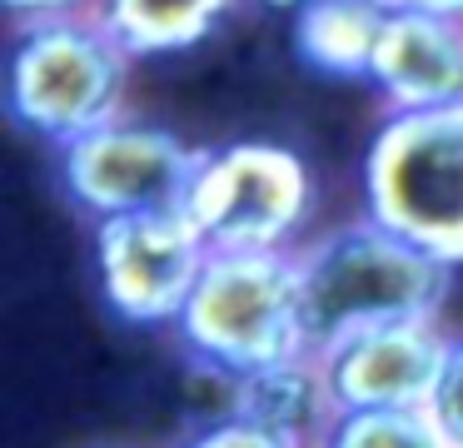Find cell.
Returning a JSON list of instances; mask_svg holds the SVG:
<instances>
[{
    "mask_svg": "<svg viewBox=\"0 0 463 448\" xmlns=\"http://www.w3.org/2000/svg\"><path fill=\"white\" fill-rule=\"evenodd\" d=\"M175 338L194 364L234 378L314 354L299 249H210L190 304L175 319Z\"/></svg>",
    "mask_w": 463,
    "mask_h": 448,
    "instance_id": "obj_1",
    "label": "cell"
},
{
    "mask_svg": "<svg viewBox=\"0 0 463 448\" xmlns=\"http://www.w3.org/2000/svg\"><path fill=\"white\" fill-rule=\"evenodd\" d=\"M130 60L95 10L15 20L5 110L21 129L61 149L125 115Z\"/></svg>",
    "mask_w": 463,
    "mask_h": 448,
    "instance_id": "obj_2",
    "label": "cell"
},
{
    "mask_svg": "<svg viewBox=\"0 0 463 448\" xmlns=\"http://www.w3.org/2000/svg\"><path fill=\"white\" fill-rule=\"evenodd\" d=\"M299 269L304 294H309L314 348L349 329L393 324V319H439L453 289V264L409 244L373 214H359L309 239L299 249Z\"/></svg>",
    "mask_w": 463,
    "mask_h": 448,
    "instance_id": "obj_3",
    "label": "cell"
},
{
    "mask_svg": "<svg viewBox=\"0 0 463 448\" xmlns=\"http://www.w3.org/2000/svg\"><path fill=\"white\" fill-rule=\"evenodd\" d=\"M364 214L463 264V105L383 115L364 149Z\"/></svg>",
    "mask_w": 463,
    "mask_h": 448,
    "instance_id": "obj_4",
    "label": "cell"
},
{
    "mask_svg": "<svg viewBox=\"0 0 463 448\" xmlns=\"http://www.w3.org/2000/svg\"><path fill=\"white\" fill-rule=\"evenodd\" d=\"M180 209L210 249H294L314 214V175L289 145L230 139L200 149Z\"/></svg>",
    "mask_w": 463,
    "mask_h": 448,
    "instance_id": "obj_5",
    "label": "cell"
},
{
    "mask_svg": "<svg viewBox=\"0 0 463 448\" xmlns=\"http://www.w3.org/2000/svg\"><path fill=\"white\" fill-rule=\"evenodd\" d=\"M210 244L184 209L95 219V279L125 324L175 329L204 274Z\"/></svg>",
    "mask_w": 463,
    "mask_h": 448,
    "instance_id": "obj_6",
    "label": "cell"
},
{
    "mask_svg": "<svg viewBox=\"0 0 463 448\" xmlns=\"http://www.w3.org/2000/svg\"><path fill=\"white\" fill-rule=\"evenodd\" d=\"M194 169H200L194 145H184L175 129L125 115L61 145V185L90 219L180 209Z\"/></svg>",
    "mask_w": 463,
    "mask_h": 448,
    "instance_id": "obj_7",
    "label": "cell"
},
{
    "mask_svg": "<svg viewBox=\"0 0 463 448\" xmlns=\"http://www.w3.org/2000/svg\"><path fill=\"white\" fill-rule=\"evenodd\" d=\"M449 338L439 319H393L319 344L324 378L339 408H429L443 378Z\"/></svg>",
    "mask_w": 463,
    "mask_h": 448,
    "instance_id": "obj_8",
    "label": "cell"
},
{
    "mask_svg": "<svg viewBox=\"0 0 463 448\" xmlns=\"http://www.w3.org/2000/svg\"><path fill=\"white\" fill-rule=\"evenodd\" d=\"M369 85L379 90L389 115L463 105V20L429 15V10H389Z\"/></svg>",
    "mask_w": 463,
    "mask_h": 448,
    "instance_id": "obj_9",
    "label": "cell"
},
{
    "mask_svg": "<svg viewBox=\"0 0 463 448\" xmlns=\"http://www.w3.org/2000/svg\"><path fill=\"white\" fill-rule=\"evenodd\" d=\"M230 414L244 418V424L269 428V434L289 438V443L314 448L324 438V428L334 424L339 404L329 394L319 354H294V358H279V364L250 368V374L234 378Z\"/></svg>",
    "mask_w": 463,
    "mask_h": 448,
    "instance_id": "obj_10",
    "label": "cell"
},
{
    "mask_svg": "<svg viewBox=\"0 0 463 448\" xmlns=\"http://www.w3.org/2000/svg\"><path fill=\"white\" fill-rule=\"evenodd\" d=\"M389 10V0H314L294 15V50L319 75L369 80Z\"/></svg>",
    "mask_w": 463,
    "mask_h": 448,
    "instance_id": "obj_11",
    "label": "cell"
},
{
    "mask_svg": "<svg viewBox=\"0 0 463 448\" xmlns=\"http://www.w3.org/2000/svg\"><path fill=\"white\" fill-rule=\"evenodd\" d=\"M234 0H100L95 15L135 60L180 55L224 25Z\"/></svg>",
    "mask_w": 463,
    "mask_h": 448,
    "instance_id": "obj_12",
    "label": "cell"
},
{
    "mask_svg": "<svg viewBox=\"0 0 463 448\" xmlns=\"http://www.w3.org/2000/svg\"><path fill=\"white\" fill-rule=\"evenodd\" d=\"M314 448H453L429 408H339Z\"/></svg>",
    "mask_w": 463,
    "mask_h": 448,
    "instance_id": "obj_13",
    "label": "cell"
},
{
    "mask_svg": "<svg viewBox=\"0 0 463 448\" xmlns=\"http://www.w3.org/2000/svg\"><path fill=\"white\" fill-rule=\"evenodd\" d=\"M429 414L439 418L443 438L463 448V334L449 338V358H443V378L429 398Z\"/></svg>",
    "mask_w": 463,
    "mask_h": 448,
    "instance_id": "obj_14",
    "label": "cell"
},
{
    "mask_svg": "<svg viewBox=\"0 0 463 448\" xmlns=\"http://www.w3.org/2000/svg\"><path fill=\"white\" fill-rule=\"evenodd\" d=\"M180 448H304V443H289V438L269 434V428L244 424V418L224 414V418H210V424H200Z\"/></svg>",
    "mask_w": 463,
    "mask_h": 448,
    "instance_id": "obj_15",
    "label": "cell"
},
{
    "mask_svg": "<svg viewBox=\"0 0 463 448\" xmlns=\"http://www.w3.org/2000/svg\"><path fill=\"white\" fill-rule=\"evenodd\" d=\"M15 20H35V15H80V10H95L100 0H0Z\"/></svg>",
    "mask_w": 463,
    "mask_h": 448,
    "instance_id": "obj_16",
    "label": "cell"
},
{
    "mask_svg": "<svg viewBox=\"0 0 463 448\" xmlns=\"http://www.w3.org/2000/svg\"><path fill=\"white\" fill-rule=\"evenodd\" d=\"M393 10H429V15H449L463 20V0H389Z\"/></svg>",
    "mask_w": 463,
    "mask_h": 448,
    "instance_id": "obj_17",
    "label": "cell"
},
{
    "mask_svg": "<svg viewBox=\"0 0 463 448\" xmlns=\"http://www.w3.org/2000/svg\"><path fill=\"white\" fill-rule=\"evenodd\" d=\"M260 5H269V10H294V15H299V10L314 5V0H260Z\"/></svg>",
    "mask_w": 463,
    "mask_h": 448,
    "instance_id": "obj_18",
    "label": "cell"
}]
</instances>
